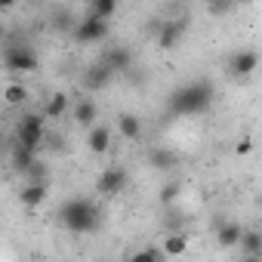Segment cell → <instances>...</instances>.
Returning a JSON list of instances; mask_svg holds the SVG:
<instances>
[{
  "label": "cell",
  "instance_id": "2",
  "mask_svg": "<svg viewBox=\"0 0 262 262\" xmlns=\"http://www.w3.org/2000/svg\"><path fill=\"white\" fill-rule=\"evenodd\" d=\"M59 219H62V225H65L71 234H86V231H96V225H99V210H96L93 201L74 198V201H68V204L59 210Z\"/></svg>",
  "mask_w": 262,
  "mask_h": 262
},
{
  "label": "cell",
  "instance_id": "13",
  "mask_svg": "<svg viewBox=\"0 0 262 262\" xmlns=\"http://www.w3.org/2000/svg\"><path fill=\"white\" fill-rule=\"evenodd\" d=\"M68 108H71V96H68V93H62V90L50 93V99L43 102V114H47L50 120L65 117V114H68Z\"/></svg>",
  "mask_w": 262,
  "mask_h": 262
},
{
  "label": "cell",
  "instance_id": "15",
  "mask_svg": "<svg viewBox=\"0 0 262 262\" xmlns=\"http://www.w3.org/2000/svg\"><path fill=\"white\" fill-rule=\"evenodd\" d=\"M117 129H120V136H123V139L136 142V139L142 136V120H139L136 114L123 111V114H117Z\"/></svg>",
  "mask_w": 262,
  "mask_h": 262
},
{
  "label": "cell",
  "instance_id": "19",
  "mask_svg": "<svg viewBox=\"0 0 262 262\" xmlns=\"http://www.w3.org/2000/svg\"><path fill=\"white\" fill-rule=\"evenodd\" d=\"M22 179H25V182H50V164L40 161V158H34L31 167L22 173Z\"/></svg>",
  "mask_w": 262,
  "mask_h": 262
},
{
  "label": "cell",
  "instance_id": "28",
  "mask_svg": "<svg viewBox=\"0 0 262 262\" xmlns=\"http://www.w3.org/2000/svg\"><path fill=\"white\" fill-rule=\"evenodd\" d=\"M16 7V0H0V10H13Z\"/></svg>",
  "mask_w": 262,
  "mask_h": 262
},
{
  "label": "cell",
  "instance_id": "18",
  "mask_svg": "<svg viewBox=\"0 0 262 262\" xmlns=\"http://www.w3.org/2000/svg\"><path fill=\"white\" fill-rule=\"evenodd\" d=\"M237 247L244 250V256H262V231L247 228V231L241 234V244H237Z\"/></svg>",
  "mask_w": 262,
  "mask_h": 262
},
{
  "label": "cell",
  "instance_id": "9",
  "mask_svg": "<svg viewBox=\"0 0 262 262\" xmlns=\"http://www.w3.org/2000/svg\"><path fill=\"white\" fill-rule=\"evenodd\" d=\"M185 28H188V22H185V19H167V22H164V28H161V34L155 37V40H158V47H161V50H173V47H179V40H182Z\"/></svg>",
  "mask_w": 262,
  "mask_h": 262
},
{
  "label": "cell",
  "instance_id": "20",
  "mask_svg": "<svg viewBox=\"0 0 262 262\" xmlns=\"http://www.w3.org/2000/svg\"><path fill=\"white\" fill-rule=\"evenodd\" d=\"M164 250H167V256H185V250H188V237L179 234V231H173V234L164 237Z\"/></svg>",
  "mask_w": 262,
  "mask_h": 262
},
{
  "label": "cell",
  "instance_id": "26",
  "mask_svg": "<svg viewBox=\"0 0 262 262\" xmlns=\"http://www.w3.org/2000/svg\"><path fill=\"white\" fill-rule=\"evenodd\" d=\"M250 151H253V139H250V136H241V139L234 142V155L244 158V155H250Z\"/></svg>",
  "mask_w": 262,
  "mask_h": 262
},
{
  "label": "cell",
  "instance_id": "5",
  "mask_svg": "<svg viewBox=\"0 0 262 262\" xmlns=\"http://www.w3.org/2000/svg\"><path fill=\"white\" fill-rule=\"evenodd\" d=\"M71 37H74L77 43H99V40L108 37V22L99 19V16H90V13H86V16L71 28Z\"/></svg>",
  "mask_w": 262,
  "mask_h": 262
},
{
  "label": "cell",
  "instance_id": "6",
  "mask_svg": "<svg viewBox=\"0 0 262 262\" xmlns=\"http://www.w3.org/2000/svg\"><path fill=\"white\" fill-rule=\"evenodd\" d=\"M256 68H259L256 50H237L234 56H228V74H234V77H250Z\"/></svg>",
  "mask_w": 262,
  "mask_h": 262
},
{
  "label": "cell",
  "instance_id": "24",
  "mask_svg": "<svg viewBox=\"0 0 262 262\" xmlns=\"http://www.w3.org/2000/svg\"><path fill=\"white\" fill-rule=\"evenodd\" d=\"M148 158H151V164H155L158 170H167V167H173V164H176V155H173L170 148H155Z\"/></svg>",
  "mask_w": 262,
  "mask_h": 262
},
{
  "label": "cell",
  "instance_id": "25",
  "mask_svg": "<svg viewBox=\"0 0 262 262\" xmlns=\"http://www.w3.org/2000/svg\"><path fill=\"white\" fill-rule=\"evenodd\" d=\"M182 194V188H179V182H167L164 188H161V204H173L176 198Z\"/></svg>",
  "mask_w": 262,
  "mask_h": 262
},
{
  "label": "cell",
  "instance_id": "16",
  "mask_svg": "<svg viewBox=\"0 0 262 262\" xmlns=\"http://www.w3.org/2000/svg\"><path fill=\"white\" fill-rule=\"evenodd\" d=\"M241 234H244V228H241L237 222H222V225L216 228V244L225 247V250H231V247L241 244Z\"/></svg>",
  "mask_w": 262,
  "mask_h": 262
},
{
  "label": "cell",
  "instance_id": "12",
  "mask_svg": "<svg viewBox=\"0 0 262 262\" xmlns=\"http://www.w3.org/2000/svg\"><path fill=\"white\" fill-rule=\"evenodd\" d=\"M102 62H108L117 74H126L129 68H133V53H129L126 47H108L102 53Z\"/></svg>",
  "mask_w": 262,
  "mask_h": 262
},
{
  "label": "cell",
  "instance_id": "29",
  "mask_svg": "<svg viewBox=\"0 0 262 262\" xmlns=\"http://www.w3.org/2000/svg\"><path fill=\"white\" fill-rule=\"evenodd\" d=\"M204 4H207V7H210V4H216V0H204Z\"/></svg>",
  "mask_w": 262,
  "mask_h": 262
},
{
  "label": "cell",
  "instance_id": "11",
  "mask_svg": "<svg viewBox=\"0 0 262 262\" xmlns=\"http://www.w3.org/2000/svg\"><path fill=\"white\" fill-rule=\"evenodd\" d=\"M47 198H50V182H25V188L19 191V201H22V207H28V210L40 207Z\"/></svg>",
  "mask_w": 262,
  "mask_h": 262
},
{
  "label": "cell",
  "instance_id": "3",
  "mask_svg": "<svg viewBox=\"0 0 262 262\" xmlns=\"http://www.w3.org/2000/svg\"><path fill=\"white\" fill-rule=\"evenodd\" d=\"M47 114L40 111V114H22L19 117V126H16V142H22V145H28V148H40L43 142H47Z\"/></svg>",
  "mask_w": 262,
  "mask_h": 262
},
{
  "label": "cell",
  "instance_id": "10",
  "mask_svg": "<svg viewBox=\"0 0 262 262\" xmlns=\"http://www.w3.org/2000/svg\"><path fill=\"white\" fill-rule=\"evenodd\" d=\"M111 129L105 126V123H93L90 126V136H86V148L93 151V155H108L111 151Z\"/></svg>",
  "mask_w": 262,
  "mask_h": 262
},
{
  "label": "cell",
  "instance_id": "22",
  "mask_svg": "<svg viewBox=\"0 0 262 262\" xmlns=\"http://www.w3.org/2000/svg\"><path fill=\"white\" fill-rule=\"evenodd\" d=\"M117 13V0H96V4H90V16H99V19H111Z\"/></svg>",
  "mask_w": 262,
  "mask_h": 262
},
{
  "label": "cell",
  "instance_id": "14",
  "mask_svg": "<svg viewBox=\"0 0 262 262\" xmlns=\"http://www.w3.org/2000/svg\"><path fill=\"white\" fill-rule=\"evenodd\" d=\"M71 117H74V123H80V126H93L96 117H99V105H96V99H77Z\"/></svg>",
  "mask_w": 262,
  "mask_h": 262
},
{
  "label": "cell",
  "instance_id": "7",
  "mask_svg": "<svg viewBox=\"0 0 262 262\" xmlns=\"http://www.w3.org/2000/svg\"><path fill=\"white\" fill-rule=\"evenodd\" d=\"M123 185H126V170H123L120 164L105 167V170L99 173V179H96V188H99L102 194H117Z\"/></svg>",
  "mask_w": 262,
  "mask_h": 262
},
{
  "label": "cell",
  "instance_id": "21",
  "mask_svg": "<svg viewBox=\"0 0 262 262\" xmlns=\"http://www.w3.org/2000/svg\"><path fill=\"white\" fill-rule=\"evenodd\" d=\"M4 102H7L10 108L25 105V102H28V90H25V83H10V86L4 90Z\"/></svg>",
  "mask_w": 262,
  "mask_h": 262
},
{
  "label": "cell",
  "instance_id": "27",
  "mask_svg": "<svg viewBox=\"0 0 262 262\" xmlns=\"http://www.w3.org/2000/svg\"><path fill=\"white\" fill-rule=\"evenodd\" d=\"M231 4H234V0H216V4H210V13H213V16L228 13V10H231Z\"/></svg>",
  "mask_w": 262,
  "mask_h": 262
},
{
  "label": "cell",
  "instance_id": "17",
  "mask_svg": "<svg viewBox=\"0 0 262 262\" xmlns=\"http://www.w3.org/2000/svg\"><path fill=\"white\" fill-rule=\"evenodd\" d=\"M34 158H37V151H34V148H28V145H22V142H16V145H13V170H16L19 176L31 167V161H34Z\"/></svg>",
  "mask_w": 262,
  "mask_h": 262
},
{
  "label": "cell",
  "instance_id": "1",
  "mask_svg": "<svg viewBox=\"0 0 262 262\" xmlns=\"http://www.w3.org/2000/svg\"><path fill=\"white\" fill-rule=\"evenodd\" d=\"M213 105V83L207 80H194V83H185L179 86L173 96H170V111L173 114H201Z\"/></svg>",
  "mask_w": 262,
  "mask_h": 262
},
{
  "label": "cell",
  "instance_id": "23",
  "mask_svg": "<svg viewBox=\"0 0 262 262\" xmlns=\"http://www.w3.org/2000/svg\"><path fill=\"white\" fill-rule=\"evenodd\" d=\"M129 259H133V262H161V259H167V250L161 247H145V250H139V253H133V256H129Z\"/></svg>",
  "mask_w": 262,
  "mask_h": 262
},
{
  "label": "cell",
  "instance_id": "30",
  "mask_svg": "<svg viewBox=\"0 0 262 262\" xmlns=\"http://www.w3.org/2000/svg\"><path fill=\"white\" fill-rule=\"evenodd\" d=\"M86 4H96V0H86Z\"/></svg>",
  "mask_w": 262,
  "mask_h": 262
},
{
  "label": "cell",
  "instance_id": "8",
  "mask_svg": "<svg viewBox=\"0 0 262 262\" xmlns=\"http://www.w3.org/2000/svg\"><path fill=\"white\" fill-rule=\"evenodd\" d=\"M114 74H117V71H114L108 62L99 59V62H93V65L86 68V74H83V86H86V90H105V86L114 80Z\"/></svg>",
  "mask_w": 262,
  "mask_h": 262
},
{
  "label": "cell",
  "instance_id": "4",
  "mask_svg": "<svg viewBox=\"0 0 262 262\" xmlns=\"http://www.w3.org/2000/svg\"><path fill=\"white\" fill-rule=\"evenodd\" d=\"M4 65H7L10 74H31V71H37L40 62H37V53L31 47H25V43H7Z\"/></svg>",
  "mask_w": 262,
  "mask_h": 262
}]
</instances>
